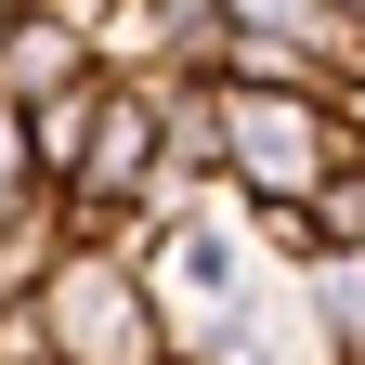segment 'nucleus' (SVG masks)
<instances>
[{
  "label": "nucleus",
  "mask_w": 365,
  "mask_h": 365,
  "mask_svg": "<svg viewBox=\"0 0 365 365\" xmlns=\"http://www.w3.org/2000/svg\"><path fill=\"white\" fill-rule=\"evenodd\" d=\"M39 327H53V365H170V313L130 248H66L39 274Z\"/></svg>",
  "instance_id": "1"
},
{
  "label": "nucleus",
  "mask_w": 365,
  "mask_h": 365,
  "mask_svg": "<svg viewBox=\"0 0 365 365\" xmlns=\"http://www.w3.org/2000/svg\"><path fill=\"white\" fill-rule=\"evenodd\" d=\"M339 170V118L327 91H261V78H222V182L248 209H313V182Z\"/></svg>",
  "instance_id": "2"
},
{
  "label": "nucleus",
  "mask_w": 365,
  "mask_h": 365,
  "mask_svg": "<svg viewBox=\"0 0 365 365\" xmlns=\"http://www.w3.org/2000/svg\"><path fill=\"white\" fill-rule=\"evenodd\" d=\"M53 182H66V196L144 209V196H157V91H144V78H91V105H78V130H66Z\"/></svg>",
  "instance_id": "3"
},
{
  "label": "nucleus",
  "mask_w": 365,
  "mask_h": 365,
  "mask_svg": "<svg viewBox=\"0 0 365 365\" xmlns=\"http://www.w3.org/2000/svg\"><path fill=\"white\" fill-rule=\"evenodd\" d=\"M105 78V53H91V26L78 14H14V39H0V105L14 118H39V105H66V91H91Z\"/></svg>",
  "instance_id": "4"
},
{
  "label": "nucleus",
  "mask_w": 365,
  "mask_h": 365,
  "mask_svg": "<svg viewBox=\"0 0 365 365\" xmlns=\"http://www.w3.org/2000/svg\"><path fill=\"white\" fill-rule=\"evenodd\" d=\"M313 235H327V248H352V261H365V157H339L327 182H313Z\"/></svg>",
  "instance_id": "5"
},
{
  "label": "nucleus",
  "mask_w": 365,
  "mask_h": 365,
  "mask_svg": "<svg viewBox=\"0 0 365 365\" xmlns=\"http://www.w3.org/2000/svg\"><path fill=\"white\" fill-rule=\"evenodd\" d=\"M313 14H327V0H222V26H235V39H300Z\"/></svg>",
  "instance_id": "6"
},
{
  "label": "nucleus",
  "mask_w": 365,
  "mask_h": 365,
  "mask_svg": "<svg viewBox=\"0 0 365 365\" xmlns=\"http://www.w3.org/2000/svg\"><path fill=\"white\" fill-rule=\"evenodd\" d=\"M26 182H39V144H26V118L0 105V196H26Z\"/></svg>",
  "instance_id": "7"
},
{
  "label": "nucleus",
  "mask_w": 365,
  "mask_h": 365,
  "mask_svg": "<svg viewBox=\"0 0 365 365\" xmlns=\"http://www.w3.org/2000/svg\"><path fill=\"white\" fill-rule=\"evenodd\" d=\"M327 118H339V157H365V78H352V91H327Z\"/></svg>",
  "instance_id": "8"
},
{
  "label": "nucleus",
  "mask_w": 365,
  "mask_h": 365,
  "mask_svg": "<svg viewBox=\"0 0 365 365\" xmlns=\"http://www.w3.org/2000/svg\"><path fill=\"white\" fill-rule=\"evenodd\" d=\"M39 14H78V26H91V14H105V0H39Z\"/></svg>",
  "instance_id": "9"
},
{
  "label": "nucleus",
  "mask_w": 365,
  "mask_h": 365,
  "mask_svg": "<svg viewBox=\"0 0 365 365\" xmlns=\"http://www.w3.org/2000/svg\"><path fill=\"white\" fill-rule=\"evenodd\" d=\"M14 14H26V0H0V39H14Z\"/></svg>",
  "instance_id": "10"
},
{
  "label": "nucleus",
  "mask_w": 365,
  "mask_h": 365,
  "mask_svg": "<svg viewBox=\"0 0 365 365\" xmlns=\"http://www.w3.org/2000/svg\"><path fill=\"white\" fill-rule=\"evenodd\" d=\"M327 14H352V26H365V0H327Z\"/></svg>",
  "instance_id": "11"
},
{
  "label": "nucleus",
  "mask_w": 365,
  "mask_h": 365,
  "mask_svg": "<svg viewBox=\"0 0 365 365\" xmlns=\"http://www.w3.org/2000/svg\"><path fill=\"white\" fill-rule=\"evenodd\" d=\"M352 365H365V352H352Z\"/></svg>",
  "instance_id": "12"
}]
</instances>
